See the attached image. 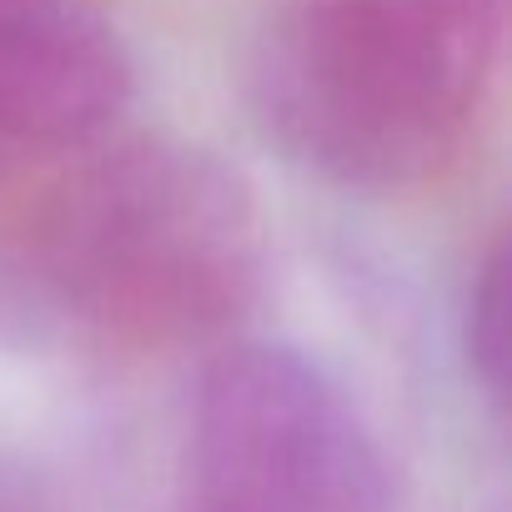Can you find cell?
Returning a JSON list of instances; mask_svg holds the SVG:
<instances>
[{"instance_id": "cell-1", "label": "cell", "mask_w": 512, "mask_h": 512, "mask_svg": "<svg viewBox=\"0 0 512 512\" xmlns=\"http://www.w3.org/2000/svg\"><path fill=\"white\" fill-rule=\"evenodd\" d=\"M267 226L221 156L121 136L0 186V337L96 357L201 347L246 317Z\"/></svg>"}, {"instance_id": "cell-2", "label": "cell", "mask_w": 512, "mask_h": 512, "mask_svg": "<svg viewBox=\"0 0 512 512\" xmlns=\"http://www.w3.org/2000/svg\"><path fill=\"white\" fill-rule=\"evenodd\" d=\"M497 46L502 0H287L256 41L251 106L297 166L407 191L462 156Z\"/></svg>"}, {"instance_id": "cell-3", "label": "cell", "mask_w": 512, "mask_h": 512, "mask_svg": "<svg viewBox=\"0 0 512 512\" xmlns=\"http://www.w3.org/2000/svg\"><path fill=\"white\" fill-rule=\"evenodd\" d=\"M181 512H392V472L322 362L236 342L196 387Z\"/></svg>"}, {"instance_id": "cell-4", "label": "cell", "mask_w": 512, "mask_h": 512, "mask_svg": "<svg viewBox=\"0 0 512 512\" xmlns=\"http://www.w3.org/2000/svg\"><path fill=\"white\" fill-rule=\"evenodd\" d=\"M131 86V56L106 21L66 0L0 6V186L116 131Z\"/></svg>"}, {"instance_id": "cell-5", "label": "cell", "mask_w": 512, "mask_h": 512, "mask_svg": "<svg viewBox=\"0 0 512 512\" xmlns=\"http://www.w3.org/2000/svg\"><path fill=\"white\" fill-rule=\"evenodd\" d=\"M462 347H467V367L477 377V387L487 392L492 407H502L507 397V246L497 241L482 267L472 277L467 292V322H462Z\"/></svg>"}, {"instance_id": "cell-6", "label": "cell", "mask_w": 512, "mask_h": 512, "mask_svg": "<svg viewBox=\"0 0 512 512\" xmlns=\"http://www.w3.org/2000/svg\"><path fill=\"white\" fill-rule=\"evenodd\" d=\"M0 512H36V507H31V502H26L16 487H6V482H0Z\"/></svg>"}, {"instance_id": "cell-7", "label": "cell", "mask_w": 512, "mask_h": 512, "mask_svg": "<svg viewBox=\"0 0 512 512\" xmlns=\"http://www.w3.org/2000/svg\"><path fill=\"white\" fill-rule=\"evenodd\" d=\"M0 6H26V0H0Z\"/></svg>"}]
</instances>
